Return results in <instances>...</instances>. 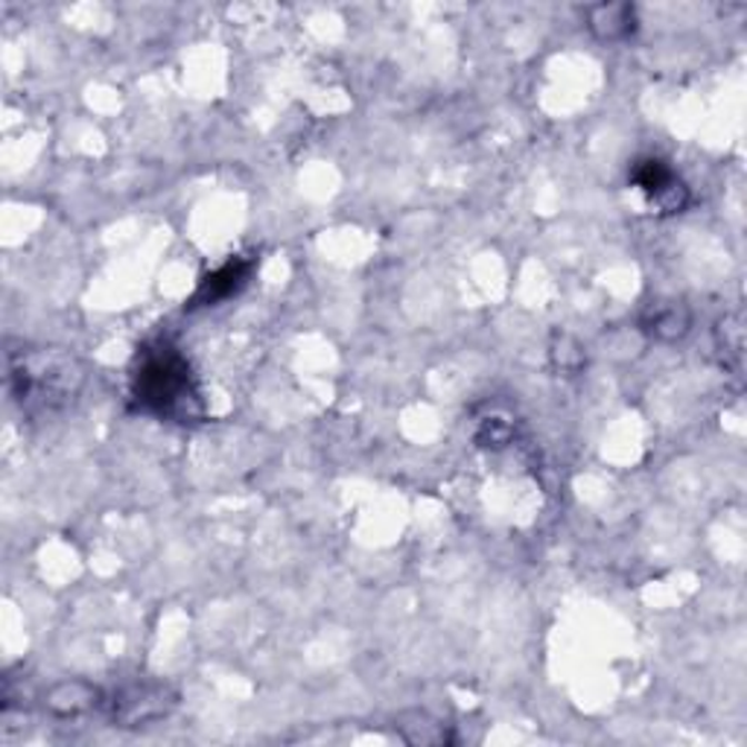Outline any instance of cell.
Segmentation results:
<instances>
[{
  "label": "cell",
  "instance_id": "6da1fadb",
  "mask_svg": "<svg viewBox=\"0 0 747 747\" xmlns=\"http://www.w3.org/2000/svg\"><path fill=\"white\" fill-rule=\"evenodd\" d=\"M135 400L149 412L190 418L196 389L190 366L179 350L170 345L143 350L138 371H135Z\"/></svg>",
  "mask_w": 747,
  "mask_h": 747
},
{
  "label": "cell",
  "instance_id": "7a4b0ae2",
  "mask_svg": "<svg viewBox=\"0 0 747 747\" xmlns=\"http://www.w3.org/2000/svg\"><path fill=\"white\" fill-rule=\"evenodd\" d=\"M70 362L64 357H50V353H12L9 359V380L16 391L18 404H30L36 395L53 397L70 391Z\"/></svg>",
  "mask_w": 747,
  "mask_h": 747
},
{
  "label": "cell",
  "instance_id": "3957f363",
  "mask_svg": "<svg viewBox=\"0 0 747 747\" xmlns=\"http://www.w3.org/2000/svg\"><path fill=\"white\" fill-rule=\"evenodd\" d=\"M176 707V695L163 686H135L120 698H114V718L123 727H138V724L158 721L170 716Z\"/></svg>",
  "mask_w": 747,
  "mask_h": 747
},
{
  "label": "cell",
  "instance_id": "277c9868",
  "mask_svg": "<svg viewBox=\"0 0 747 747\" xmlns=\"http://www.w3.org/2000/svg\"><path fill=\"white\" fill-rule=\"evenodd\" d=\"M634 181L646 190L648 199H651L663 213H677V210H684L686 202H689L686 187L680 185V181L675 179V172H671L663 161H657V158L639 161L637 170H634Z\"/></svg>",
  "mask_w": 747,
  "mask_h": 747
},
{
  "label": "cell",
  "instance_id": "5b68a950",
  "mask_svg": "<svg viewBox=\"0 0 747 747\" xmlns=\"http://www.w3.org/2000/svg\"><path fill=\"white\" fill-rule=\"evenodd\" d=\"M100 704V689L88 680H79V677H68V680H59L47 689L44 707L53 713V716H82L88 709H93Z\"/></svg>",
  "mask_w": 747,
  "mask_h": 747
},
{
  "label": "cell",
  "instance_id": "8992f818",
  "mask_svg": "<svg viewBox=\"0 0 747 747\" xmlns=\"http://www.w3.org/2000/svg\"><path fill=\"white\" fill-rule=\"evenodd\" d=\"M689 325H693V316L686 310V303L680 301H657L648 307L643 327L654 339L660 342H675V339H684L689 333Z\"/></svg>",
  "mask_w": 747,
  "mask_h": 747
},
{
  "label": "cell",
  "instance_id": "52a82bcc",
  "mask_svg": "<svg viewBox=\"0 0 747 747\" xmlns=\"http://www.w3.org/2000/svg\"><path fill=\"white\" fill-rule=\"evenodd\" d=\"M249 272H251V263L249 260H231V263H226L222 269H217L213 275H208L205 278V283L199 287V292H196L193 303H217V301H226V298H231L233 292H240L242 283L249 280Z\"/></svg>",
  "mask_w": 747,
  "mask_h": 747
},
{
  "label": "cell",
  "instance_id": "ba28073f",
  "mask_svg": "<svg viewBox=\"0 0 747 747\" xmlns=\"http://www.w3.org/2000/svg\"><path fill=\"white\" fill-rule=\"evenodd\" d=\"M590 30L601 41H619L634 32L637 27V12L630 3H599L590 9Z\"/></svg>",
  "mask_w": 747,
  "mask_h": 747
},
{
  "label": "cell",
  "instance_id": "9c48e42d",
  "mask_svg": "<svg viewBox=\"0 0 747 747\" xmlns=\"http://www.w3.org/2000/svg\"><path fill=\"white\" fill-rule=\"evenodd\" d=\"M397 733L400 739L409 741V745H444L450 741V733L444 724H438L436 718H429L427 713H406V716L397 718Z\"/></svg>",
  "mask_w": 747,
  "mask_h": 747
},
{
  "label": "cell",
  "instance_id": "30bf717a",
  "mask_svg": "<svg viewBox=\"0 0 747 747\" xmlns=\"http://www.w3.org/2000/svg\"><path fill=\"white\" fill-rule=\"evenodd\" d=\"M552 362L558 371L576 374L587 366V353H584V348L572 339V336H555Z\"/></svg>",
  "mask_w": 747,
  "mask_h": 747
},
{
  "label": "cell",
  "instance_id": "8fae6325",
  "mask_svg": "<svg viewBox=\"0 0 747 747\" xmlns=\"http://www.w3.org/2000/svg\"><path fill=\"white\" fill-rule=\"evenodd\" d=\"M718 333H721L724 353H733V359L739 362L741 350H745V327H741L739 316H727V319L718 325Z\"/></svg>",
  "mask_w": 747,
  "mask_h": 747
},
{
  "label": "cell",
  "instance_id": "7c38bea8",
  "mask_svg": "<svg viewBox=\"0 0 747 747\" xmlns=\"http://www.w3.org/2000/svg\"><path fill=\"white\" fill-rule=\"evenodd\" d=\"M476 438H479L482 447H506V444L511 441V427H508L506 420H499V418L485 420L482 432H479Z\"/></svg>",
  "mask_w": 747,
  "mask_h": 747
}]
</instances>
